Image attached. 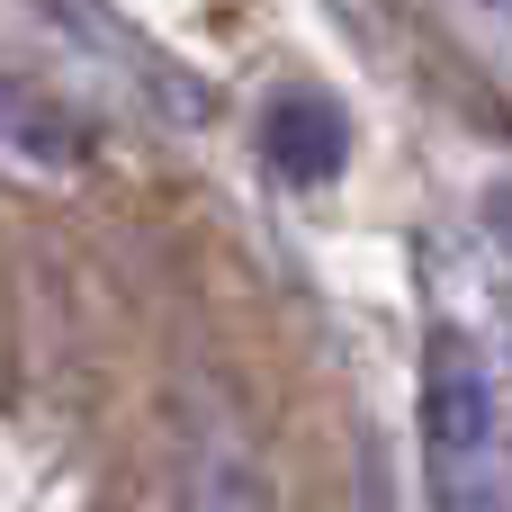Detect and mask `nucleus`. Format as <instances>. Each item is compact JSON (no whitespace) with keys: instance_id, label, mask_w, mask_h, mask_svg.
Instances as JSON below:
<instances>
[{"instance_id":"nucleus-2","label":"nucleus","mask_w":512,"mask_h":512,"mask_svg":"<svg viewBox=\"0 0 512 512\" xmlns=\"http://www.w3.org/2000/svg\"><path fill=\"white\" fill-rule=\"evenodd\" d=\"M261 153H270L279 180L324 189V180L342 171V153H351V126H342V108H333L324 90H288V99H270V117H261Z\"/></svg>"},{"instance_id":"nucleus-5","label":"nucleus","mask_w":512,"mask_h":512,"mask_svg":"<svg viewBox=\"0 0 512 512\" xmlns=\"http://www.w3.org/2000/svg\"><path fill=\"white\" fill-rule=\"evenodd\" d=\"M486 216L504 225V243H512V189H495V198H486Z\"/></svg>"},{"instance_id":"nucleus-3","label":"nucleus","mask_w":512,"mask_h":512,"mask_svg":"<svg viewBox=\"0 0 512 512\" xmlns=\"http://www.w3.org/2000/svg\"><path fill=\"white\" fill-rule=\"evenodd\" d=\"M180 512H270V468L234 423H198L180 468Z\"/></svg>"},{"instance_id":"nucleus-1","label":"nucleus","mask_w":512,"mask_h":512,"mask_svg":"<svg viewBox=\"0 0 512 512\" xmlns=\"http://www.w3.org/2000/svg\"><path fill=\"white\" fill-rule=\"evenodd\" d=\"M423 486L432 512H512V405L459 324L423 342Z\"/></svg>"},{"instance_id":"nucleus-4","label":"nucleus","mask_w":512,"mask_h":512,"mask_svg":"<svg viewBox=\"0 0 512 512\" xmlns=\"http://www.w3.org/2000/svg\"><path fill=\"white\" fill-rule=\"evenodd\" d=\"M0 153L36 162V171H63V162H81V153H90V135H81L54 99H36V90L0 81Z\"/></svg>"}]
</instances>
